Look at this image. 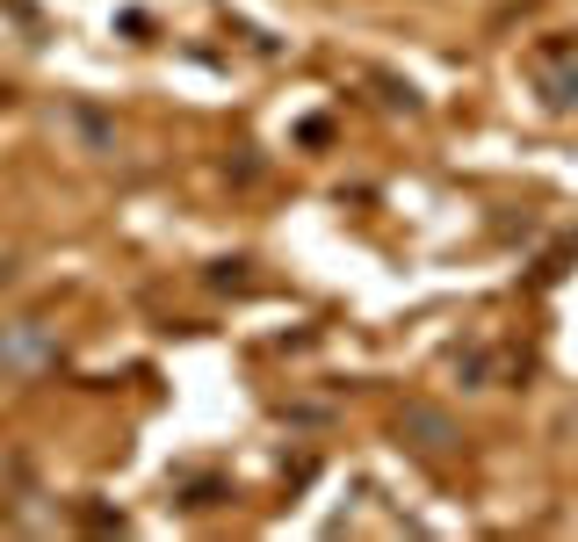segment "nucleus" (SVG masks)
I'll list each match as a JSON object with an SVG mask.
<instances>
[]
</instances>
